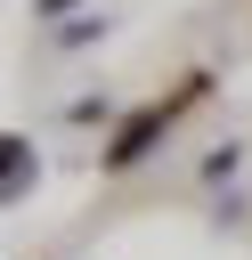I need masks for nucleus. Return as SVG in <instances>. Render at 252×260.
Listing matches in <instances>:
<instances>
[{"instance_id":"f257e3e1","label":"nucleus","mask_w":252,"mask_h":260,"mask_svg":"<svg viewBox=\"0 0 252 260\" xmlns=\"http://www.w3.org/2000/svg\"><path fill=\"white\" fill-rule=\"evenodd\" d=\"M24 179H33V146L24 138H0V203L24 195Z\"/></svg>"},{"instance_id":"f03ea898","label":"nucleus","mask_w":252,"mask_h":260,"mask_svg":"<svg viewBox=\"0 0 252 260\" xmlns=\"http://www.w3.org/2000/svg\"><path fill=\"white\" fill-rule=\"evenodd\" d=\"M154 130H163V114H138V122H130V130L114 138V162H130V154H138V146H146Z\"/></svg>"}]
</instances>
